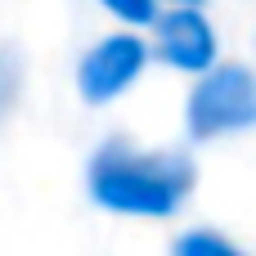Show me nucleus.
<instances>
[{
	"label": "nucleus",
	"mask_w": 256,
	"mask_h": 256,
	"mask_svg": "<svg viewBox=\"0 0 256 256\" xmlns=\"http://www.w3.org/2000/svg\"><path fill=\"white\" fill-rule=\"evenodd\" d=\"M148 63H153L148 36L130 32V27H117V32H104L99 40L86 45V54L76 58L72 86H76L86 108H108V104H117L122 94H130L140 86Z\"/></svg>",
	"instance_id": "nucleus-3"
},
{
	"label": "nucleus",
	"mask_w": 256,
	"mask_h": 256,
	"mask_svg": "<svg viewBox=\"0 0 256 256\" xmlns=\"http://www.w3.org/2000/svg\"><path fill=\"white\" fill-rule=\"evenodd\" d=\"M171 256H248L234 238H225L220 230H184L176 238Z\"/></svg>",
	"instance_id": "nucleus-6"
},
{
	"label": "nucleus",
	"mask_w": 256,
	"mask_h": 256,
	"mask_svg": "<svg viewBox=\"0 0 256 256\" xmlns=\"http://www.w3.org/2000/svg\"><path fill=\"white\" fill-rule=\"evenodd\" d=\"M256 126V72L243 63H212L184 99V130L194 140H225Z\"/></svg>",
	"instance_id": "nucleus-2"
},
{
	"label": "nucleus",
	"mask_w": 256,
	"mask_h": 256,
	"mask_svg": "<svg viewBox=\"0 0 256 256\" xmlns=\"http://www.w3.org/2000/svg\"><path fill=\"white\" fill-rule=\"evenodd\" d=\"M117 27H130V32H148L153 18L162 14V0H94Z\"/></svg>",
	"instance_id": "nucleus-7"
},
{
	"label": "nucleus",
	"mask_w": 256,
	"mask_h": 256,
	"mask_svg": "<svg viewBox=\"0 0 256 256\" xmlns=\"http://www.w3.org/2000/svg\"><path fill=\"white\" fill-rule=\"evenodd\" d=\"M162 4H207V0H162Z\"/></svg>",
	"instance_id": "nucleus-8"
},
{
	"label": "nucleus",
	"mask_w": 256,
	"mask_h": 256,
	"mask_svg": "<svg viewBox=\"0 0 256 256\" xmlns=\"http://www.w3.org/2000/svg\"><path fill=\"white\" fill-rule=\"evenodd\" d=\"M148 50L158 63L198 76L216 63L220 40H216L212 18L202 14V4H162V14L148 27Z\"/></svg>",
	"instance_id": "nucleus-4"
},
{
	"label": "nucleus",
	"mask_w": 256,
	"mask_h": 256,
	"mask_svg": "<svg viewBox=\"0 0 256 256\" xmlns=\"http://www.w3.org/2000/svg\"><path fill=\"white\" fill-rule=\"evenodd\" d=\"M198 166L180 148H140L122 135L94 144L86 162V198L126 220H166L194 194Z\"/></svg>",
	"instance_id": "nucleus-1"
},
{
	"label": "nucleus",
	"mask_w": 256,
	"mask_h": 256,
	"mask_svg": "<svg viewBox=\"0 0 256 256\" xmlns=\"http://www.w3.org/2000/svg\"><path fill=\"white\" fill-rule=\"evenodd\" d=\"M22 86H27V63L22 50L14 40H0V130L14 122L18 104H22Z\"/></svg>",
	"instance_id": "nucleus-5"
}]
</instances>
